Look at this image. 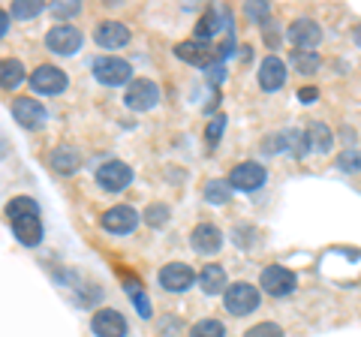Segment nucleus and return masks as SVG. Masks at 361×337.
<instances>
[{
	"label": "nucleus",
	"mask_w": 361,
	"mask_h": 337,
	"mask_svg": "<svg viewBox=\"0 0 361 337\" xmlns=\"http://www.w3.org/2000/svg\"><path fill=\"white\" fill-rule=\"evenodd\" d=\"M6 220L13 226L16 238L25 247H37L42 241V223H39V205L30 196H16L6 205Z\"/></svg>",
	"instance_id": "f257e3e1"
},
{
	"label": "nucleus",
	"mask_w": 361,
	"mask_h": 337,
	"mask_svg": "<svg viewBox=\"0 0 361 337\" xmlns=\"http://www.w3.org/2000/svg\"><path fill=\"white\" fill-rule=\"evenodd\" d=\"M223 307L232 313V317H247L259 307V289L253 283H232L223 295Z\"/></svg>",
	"instance_id": "f03ea898"
},
{
	"label": "nucleus",
	"mask_w": 361,
	"mask_h": 337,
	"mask_svg": "<svg viewBox=\"0 0 361 337\" xmlns=\"http://www.w3.org/2000/svg\"><path fill=\"white\" fill-rule=\"evenodd\" d=\"M259 283H262V292H268V295L286 298V295L295 292L298 277L292 274L289 268H283V265H268V268H262V277H259Z\"/></svg>",
	"instance_id": "7ed1b4c3"
},
{
	"label": "nucleus",
	"mask_w": 361,
	"mask_h": 337,
	"mask_svg": "<svg viewBox=\"0 0 361 337\" xmlns=\"http://www.w3.org/2000/svg\"><path fill=\"white\" fill-rule=\"evenodd\" d=\"M94 75H97V82H99V85L118 87V85H127V82H130L133 66L123 61V58L106 54V58H97V61H94Z\"/></svg>",
	"instance_id": "20e7f679"
},
{
	"label": "nucleus",
	"mask_w": 361,
	"mask_h": 337,
	"mask_svg": "<svg viewBox=\"0 0 361 337\" xmlns=\"http://www.w3.org/2000/svg\"><path fill=\"white\" fill-rule=\"evenodd\" d=\"M45 46H49V51H54V54L70 58V54H75L82 49V30L73 27V25H58L45 33Z\"/></svg>",
	"instance_id": "39448f33"
},
{
	"label": "nucleus",
	"mask_w": 361,
	"mask_h": 337,
	"mask_svg": "<svg viewBox=\"0 0 361 337\" xmlns=\"http://www.w3.org/2000/svg\"><path fill=\"white\" fill-rule=\"evenodd\" d=\"M133 181V168L121 160H109L97 168V184L109 190V193H121V190H127Z\"/></svg>",
	"instance_id": "423d86ee"
},
{
	"label": "nucleus",
	"mask_w": 361,
	"mask_h": 337,
	"mask_svg": "<svg viewBox=\"0 0 361 337\" xmlns=\"http://www.w3.org/2000/svg\"><path fill=\"white\" fill-rule=\"evenodd\" d=\"M133 111H148L160 103V87H157L151 78H135V82L127 87V97H123Z\"/></svg>",
	"instance_id": "0eeeda50"
},
{
	"label": "nucleus",
	"mask_w": 361,
	"mask_h": 337,
	"mask_svg": "<svg viewBox=\"0 0 361 337\" xmlns=\"http://www.w3.org/2000/svg\"><path fill=\"white\" fill-rule=\"evenodd\" d=\"M30 85H33V91H37V94H61V91H66L70 78H66V73L58 70V66L42 63V66H37V70H33Z\"/></svg>",
	"instance_id": "6e6552de"
},
{
	"label": "nucleus",
	"mask_w": 361,
	"mask_h": 337,
	"mask_svg": "<svg viewBox=\"0 0 361 337\" xmlns=\"http://www.w3.org/2000/svg\"><path fill=\"white\" fill-rule=\"evenodd\" d=\"M9 109H13V118L25 130H39L45 123V106L39 103V99H33V97H16Z\"/></svg>",
	"instance_id": "1a4fd4ad"
},
{
	"label": "nucleus",
	"mask_w": 361,
	"mask_h": 337,
	"mask_svg": "<svg viewBox=\"0 0 361 337\" xmlns=\"http://www.w3.org/2000/svg\"><path fill=\"white\" fill-rule=\"evenodd\" d=\"M193 283H196V274H193V268H190V265H184V262H169V265H163L160 286L166 292H187Z\"/></svg>",
	"instance_id": "9d476101"
},
{
	"label": "nucleus",
	"mask_w": 361,
	"mask_h": 337,
	"mask_svg": "<svg viewBox=\"0 0 361 337\" xmlns=\"http://www.w3.org/2000/svg\"><path fill=\"white\" fill-rule=\"evenodd\" d=\"M90 329H94L97 337H127V319H123L118 310L106 307L90 317Z\"/></svg>",
	"instance_id": "9b49d317"
},
{
	"label": "nucleus",
	"mask_w": 361,
	"mask_h": 337,
	"mask_svg": "<svg viewBox=\"0 0 361 337\" xmlns=\"http://www.w3.org/2000/svg\"><path fill=\"white\" fill-rule=\"evenodd\" d=\"M289 39L298 51L316 49L322 42V27L316 25L313 18H298V21H292V27H289Z\"/></svg>",
	"instance_id": "f8f14e48"
},
{
	"label": "nucleus",
	"mask_w": 361,
	"mask_h": 337,
	"mask_svg": "<svg viewBox=\"0 0 361 337\" xmlns=\"http://www.w3.org/2000/svg\"><path fill=\"white\" fill-rule=\"evenodd\" d=\"M190 244L193 250L202 253V256H214L223 247V232L214 226V223H199V226L190 232Z\"/></svg>",
	"instance_id": "ddd939ff"
},
{
	"label": "nucleus",
	"mask_w": 361,
	"mask_h": 337,
	"mask_svg": "<svg viewBox=\"0 0 361 337\" xmlns=\"http://www.w3.org/2000/svg\"><path fill=\"white\" fill-rule=\"evenodd\" d=\"M286 85V63L277 58V54H268V58L259 63V87L262 91H280Z\"/></svg>",
	"instance_id": "4468645a"
},
{
	"label": "nucleus",
	"mask_w": 361,
	"mask_h": 337,
	"mask_svg": "<svg viewBox=\"0 0 361 337\" xmlns=\"http://www.w3.org/2000/svg\"><path fill=\"white\" fill-rule=\"evenodd\" d=\"M135 226H139V214H135V208H130V205H115L103 214V229L115 232V235H127Z\"/></svg>",
	"instance_id": "2eb2a0df"
},
{
	"label": "nucleus",
	"mask_w": 361,
	"mask_h": 337,
	"mask_svg": "<svg viewBox=\"0 0 361 337\" xmlns=\"http://www.w3.org/2000/svg\"><path fill=\"white\" fill-rule=\"evenodd\" d=\"M229 184L235 190H256V187H262L265 184V166H259V163H238L229 172Z\"/></svg>",
	"instance_id": "dca6fc26"
},
{
	"label": "nucleus",
	"mask_w": 361,
	"mask_h": 337,
	"mask_svg": "<svg viewBox=\"0 0 361 337\" xmlns=\"http://www.w3.org/2000/svg\"><path fill=\"white\" fill-rule=\"evenodd\" d=\"M94 39L99 49H121L130 42V27H123L121 21H103V25L97 27Z\"/></svg>",
	"instance_id": "f3484780"
},
{
	"label": "nucleus",
	"mask_w": 361,
	"mask_h": 337,
	"mask_svg": "<svg viewBox=\"0 0 361 337\" xmlns=\"http://www.w3.org/2000/svg\"><path fill=\"white\" fill-rule=\"evenodd\" d=\"M211 46L205 39H187V42H178L175 46V54L180 61H187V63H193V66H208L211 63Z\"/></svg>",
	"instance_id": "a211bd4d"
},
{
	"label": "nucleus",
	"mask_w": 361,
	"mask_h": 337,
	"mask_svg": "<svg viewBox=\"0 0 361 337\" xmlns=\"http://www.w3.org/2000/svg\"><path fill=\"white\" fill-rule=\"evenodd\" d=\"M49 163H51V168L58 175H75L78 166H82V154H78L73 145H58V148L51 151Z\"/></svg>",
	"instance_id": "6ab92c4d"
},
{
	"label": "nucleus",
	"mask_w": 361,
	"mask_h": 337,
	"mask_svg": "<svg viewBox=\"0 0 361 337\" xmlns=\"http://www.w3.org/2000/svg\"><path fill=\"white\" fill-rule=\"evenodd\" d=\"M199 286L205 295H217V292H226V271L223 265H205L199 271Z\"/></svg>",
	"instance_id": "aec40b11"
},
{
	"label": "nucleus",
	"mask_w": 361,
	"mask_h": 337,
	"mask_svg": "<svg viewBox=\"0 0 361 337\" xmlns=\"http://www.w3.org/2000/svg\"><path fill=\"white\" fill-rule=\"evenodd\" d=\"M21 82H25V66H21V61L6 58L0 63V85H4V91H13Z\"/></svg>",
	"instance_id": "412c9836"
},
{
	"label": "nucleus",
	"mask_w": 361,
	"mask_h": 337,
	"mask_svg": "<svg viewBox=\"0 0 361 337\" xmlns=\"http://www.w3.org/2000/svg\"><path fill=\"white\" fill-rule=\"evenodd\" d=\"M307 139H310V148H313V151H322V154H325V151L331 148V130L325 127L322 121H313V123H310Z\"/></svg>",
	"instance_id": "4be33fe9"
},
{
	"label": "nucleus",
	"mask_w": 361,
	"mask_h": 337,
	"mask_svg": "<svg viewBox=\"0 0 361 337\" xmlns=\"http://www.w3.org/2000/svg\"><path fill=\"white\" fill-rule=\"evenodd\" d=\"M229 193H232L229 181H205V187H202V196H205V202H211V205L229 202Z\"/></svg>",
	"instance_id": "5701e85b"
},
{
	"label": "nucleus",
	"mask_w": 361,
	"mask_h": 337,
	"mask_svg": "<svg viewBox=\"0 0 361 337\" xmlns=\"http://www.w3.org/2000/svg\"><path fill=\"white\" fill-rule=\"evenodd\" d=\"M123 286H127V292H130V301L135 305V310H139V317L151 319V305H148V298H145V289H142L139 280H123Z\"/></svg>",
	"instance_id": "b1692460"
},
{
	"label": "nucleus",
	"mask_w": 361,
	"mask_h": 337,
	"mask_svg": "<svg viewBox=\"0 0 361 337\" xmlns=\"http://www.w3.org/2000/svg\"><path fill=\"white\" fill-rule=\"evenodd\" d=\"M289 61L301 75H313L316 70H319V54L316 51H292Z\"/></svg>",
	"instance_id": "393cba45"
},
{
	"label": "nucleus",
	"mask_w": 361,
	"mask_h": 337,
	"mask_svg": "<svg viewBox=\"0 0 361 337\" xmlns=\"http://www.w3.org/2000/svg\"><path fill=\"white\" fill-rule=\"evenodd\" d=\"M217 25H220V13H217V9H208V13L199 18V25H196V37L208 42V37H214V33L220 30Z\"/></svg>",
	"instance_id": "a878e982"
},
{
	"label": "nucleus",
	"mask_w": 361,
	"mask_h": 337,
	"mask_svg": "<svg viewBox=\"0 0 361 337\" xmlns=\"http://www.w3.org/2000/svg\"><path fill=\"white\" fill-rule=\"evenodd\" d=\"M190 337H226V329L217 319H202L190 329Z\"/></svg>",
	"instance_id": "bb28decb"
},
{
	"label": "nucleus",
	"mask_w": 361,
	"mask_h": 337,
	"mask_svg": "<svg viewBox=\"0 0 361 337\" xmlns=\"http://www.w3.org/2000/svg\"><path fill=\"white\" fill-rule=\"evenodd\" d=\"M39 13H42L39 0H16L13 4V16L16 18H37Z\"/></svg>",
	"instance_id": "cd10ccee"
},
{
	"label": "nucleus",
	"mask_w": 361,
	"mask_h": 337,
	"mask_svg": "<svg viewBox=\"0 0 361 337\" xmlns=\"http://www.w3.org/2000/svg\"><path fill=\"white\" fill-rule=\"evenodd\" d=\"M145 220H148L154 229H163L169 223V208L166 205H151L148 211H145Z\"/></svg>",
	"instance_id": "c85d7f7f"
},
{
	"label": "nucleus",
	"mask_w": 361,
	"mask_h": 337,
	"mask_svg": "<svg viewBox=\"0 0 361 337\" xmlns=\"http://www.w3.org/2000/svg\"><path fill=\"white\" fill-rule=\"evenodd\" d=\"M244 337H283V329H280L277 322H259Z\"/></svg>",
	"instance_id": "c756f323"
},
{
	"label": "nucleus",
	"mask_w": 361,
	"mask_h": 337,
	"mask_svg": "<svg viewBox=\"0 0 361 337\" xmlns=\"http://www.w3.org/2000/svg\"><path fill=\"white\" fill-rule=\"evenodd\" d=\"M268 13H271V4H265V0H259V4H247L244 6V16L250 21H268Z\"/></svg>",
	"instance_id": "7c9ffc66"
},
{
	"label": "nucleus",
	"mask_w": 361,
	"mask_h": 337,
	"mask_svg": "<svg viewBox=\"0 0 361 337\" xmlns=\"http://www.w3.org/2000/svg\"><path fill=\"white\" fill-rule=\"evenodd\" d=\"M337 166H341L343 172H358L361 168V154L358 151H343L341 157H337Z\"/></svg>",
	"instance_id": "2f4dec72"
},
{
	"label": "nucleus",
	"mask_w": 361,
	"mask_h": 337,
	"mask_svg": "<svg viewBox=\"0 0 361 337\" xmlns=\"http://www.w3.org/2000/svg\"><path fill=\"white\" fill-rule=\"evenodd\" d=\"M223 123H226V118H223V115H217V118H214V121L208 123V145H211V148H214V145H217V139H220Z\"/></svg>",
	"instance_id": "473e14b6"
},
{
	"label": "nucleus",
	"mask_w": 361,
	"mask_h": 337,
	"mask_svg": "<svg viewBox=\"0 0 361 337\" xmlns=\"http://www.w3.org/2000/svg\"><path fill=\"white\" fill-rule=\"evenodd\" d=\"M78 9H82V6H78V4H58V6H51V13L54 16H58V18H70V16H75L78 13Z\"/></svg>",
	"instance_id": "72a5a7b5"
},
{
	"label": "nucleus",
	"mask_w": 361,
	"mask_h": 337,
	"mask_svg": "<svg viewBox=\"0 0 361 337\" xmlns=\"http://www.w3.org/2000/svg\"><path fill=\"white\" fill-rule=\"evenodd\" d=\"M262 37H265V42H268V49H277V46H280V33L271 30V21H265V25H262Z\"/></svg>",
	"instance_id": "f704fd0d"
},
{
	"label": "nucleus",
	"mask_w": 361,
	"mask_h": 337,
	"mask_svg": "<svg viewBox=\"0 0 361 337\" xmlns=\"http://www.w3.org/2000/svg\"><path fill=\"white\" fill-rule=\"evenodd\" d=\"M316 97H319V91H316V87H301V91H298V99H301V103H313Z\"/></svg>",
	"instance_id": "c9c22d12"
},
{
	"label": "nucleus",
	"mask_w": 361,
	"mask_h": 337,
	"mask_svg": "<svg viewBox=\"0 0 361 337\" xmlns=\"http://www.w3.org/2000/svg\"><path fill=\"white\" fill-rule=\"evenodd\" d=\"M9 30V13L4 9V13H0V33H6Z\"/></svg>",
	"instance_id": "e433bc0d"
},
{
	"label": "nucleus",
	"mask_w": 361,
	"mask_h": 337,
	"mask_svg": "<svg viewBox=\"0 0 361 337\" xmlns=\"http://www.w3.org/2000/svg\"><path fill=\"white\" fill-rule=\"evenodd\" d=\"M355 39H358V42H361V25H358V27H355Z\"/></svg>",
	"instance_id": "4c0bfd02"
}]
</instances>
